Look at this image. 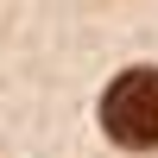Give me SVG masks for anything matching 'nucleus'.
<instances>
[{"mask_svg": "<svg viewBox=\"0 0 158 158\" xmlns=\"http://www.w3.org/2000/svg\"><path fill=\"white\" fill-rule=\"evenodd\" d=\"M101 127L114 146L127 152H152L158 146V70H120L101 95Z\"/></svg>", "mask_w": 158, "mask_h": 158, "instance_id": "1", "label": "nucleus"}]
</instances>
